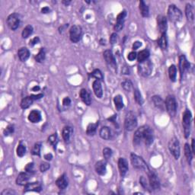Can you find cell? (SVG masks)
Listing matches in <instances>:
<instances>
[{"instance_id": "cell-40", "label": "cell", "mask_w": 195, "mask_h": 195, "mask_svg": "<svg viewBox=\"0 0 195 195\" xmlns=\"http://www.w3.org/2000/svg\"><path fill=\"white\" fill-rule=\"evenodd\" d=\"M121 85H122L123 88L127 92H130L133 89V83H132L131 81L128 80V79H127V80H125L124 82H123L122 83H121Z\"/></svg>"}, {"instance_id": "cell-30", "label": "cell", "mask_w": 195, "mask_h": 195, "mask_svg": "<svg viewBox=\"0 0 195 195\" xmlns=\"http://www.w3.org/2000/svg\"><path fill=\"white\" fill-rule=\"evenodd\" d=\"M139 10H140L141 15L143 17L146 18L150 15V12H149V7L147 6V5L144 2V1H140L139 2Z\"/></svg>"}, {"instance_id": "cell-12", "label": "cell", "mask_w": 195, "mask_h": 195, "mask_svg": "<svg viewBox=\"0 0 195 195\" xmlns=\"http://www.w3.org/2000/svg\"><path fill=\"white\" fill-rule=\"evenodd\" d=\"M149 180H150V185L153 190H159L160 188V182L157 175L153 172H149Z\"/></svg>"}, {"instance_id": "cell-51", "label": "cell", "mask_w": 195, "mask_h": 195, "mask_svg": "<svg viewBox=\"0 0 195 195\" xmlns=\"http://www.w3.org/2000/svg\"><path fill=\"white\" fill-rule=\"evenodd\" d=\"M117 34L116 33H113L110 36V43L111 44H114L117 42Z\"/></svg>"}, {"instance_id": "cell-15", "label": "cell", "mask_w": 195, "mask_h": 195, "mask_svg": "<svg viewBox=\"0 0 195 195\" xmlns=\"http://www.w3.org/2000/svg\"><path fill=\"white\" fill-rule=\"evenodd\" d=\"M157 23L158 27L159 29V31L161 32L162 34H165L167 30V19L164 15H159L157 17Z\"/></svg>"}, {"instance_id": "cell-37", "label": "cell", "mask_w": 195, "mask_h": 195, "mask_svg": "<svg viewBox=\"0 0 195 195\" xmlns=\"http://www.w3.org/2000/svg\"><path fill=\"white\" fill-rule=\"evenodd\" d=\"M185 154L188 162L191 163V160H192V152H191V148H190V146L188 143L185 145Z\"/></svg>"}, {"instance_id": "cell-2", "label": "cell", "mask_w": 195, "mask_h": 195, "mask_svg": "<svg viewBox=\"0 0 195 195\" xmlns=\"http://www.w3.org/2000/svg\"><path fill=\"white\" fill-rule=\"evenodd\" d=\"M168 16L172 22H179L182 18V11L179 8L176 7L175 5H171L168 9Z\"/></svg>"}, {"instance_id": "cell-54", "label": "cell", "mask_w": 195, "mask_h": 195, "mask_svg": "<svg viewBox=\"0 0 195 195\" xmlns=\"http://www.w3.org/2000/svg\"><path fill=\"white\" fill-rule=\"evenodd\" d=\"M63 105L66 106V107H68V106H70V104H71V100H70V98L69 97H66L63 100Z\"/></svg>"}, {"instance_id": "cell-13", "label": "cell", "mask_w": 195, "mask_h": 195, "mask_svg": "<svg viewBox=\"0 0 195 195\" xmlns=\"http://www.w3.org/2000/svg\"><path fill=\"white\" fill-rule=\"evenodd\" d=\"M104 58L105 60L106 63L109 67H112V68H116V61H115V58L114 56L113 53H112L111 50H105L104 52Z\"/></svg>"}, {"instance_id": "cell-29", "label": "cell", "mask_w": 195, "mask_h": 195, "mask_svg": "<svg viewBox=\"0 0 195 195\" xmlns=\"http://www.w3.org/2000/svg\"><path fill=\"white\" fill-rule=\"evenodd\" d=\"M153 101L158 108L161 109V110H164L165 104V101L162 99V98L158 96H155L153 97Z\"/></svg>"}, {"instance_id": "cell-52", "label": "cell", "mask_w": 195, "mask_h": 195, "mask_svg": "<svg viewBox=\"0 0 195 195\" xmlns=\"http://www.w3.org/2000/svg\"><path fill=\"white\" fill-rule=\"evenodd\" d=\"M136 57H137V55H136V53L135 52H130L128 54V56H127V59L130 61L134 60Z\"/></svg>"}, {"instance_id": "cell-5", "label": "cell", "mask_w": 195, "mask_h": 195, "mask_svg": "<svg viewBox=\"0 0 195 195\" xmlns=\"http://www.w3.org/2000/svg\"><path fill=\"white\" fill-rule=\"evenodd\" d=\"M165 107L168 114L171 117H175L177 112V102L173 96H168L165 99Z\"/></svg>"}, {"instance_id": "cell-28", "label": "cell", "mask_w": 195, "mask_h": 195, "mask_svg": "<svg viewBox=\"0 0 195 195\" xmlns=\"http://www.w3.org/2000/svg\"><path fill=\"white\" fill-rule=\"evenodd\" d=\"M73 134V129L70 127H65L63 130V138L66 143H69Z\"/></svg>"}, {"instance_id": "cell-27", "label": "cell", "mask_w": 195, "mask_h": 195, "mask_svg": "<svg viewBox=\"0 0 195 195\" xmlns=\"http://www.w3.org/2000/svg\"><path fill=\"white\" fill-rule=\"evenodd\" d=\"M56 185L61 190H64L68 186V181H67V177H66V175H63L56 180Z\"/></svg>"}, {"instance_id": "cell-45", "label": "cell", "mask_w": 195, "mask_h": 195, "mask_svg": "<svg viewBox=\"0 0 195 195\" xmlns=\"http://www.w3.org/2000/svg\"><path fill=\"white\" fill-rule=\"evenodd\" d=\"M103 156H104V158L107 160V159H110L112 156V150H110V148H104L103 150Z\"/></svg>"}, {"instance_id": "cell-35", "label": "cell", "mask_w": 195, "mask_h": 195, "mask_svg": "<svg viewBox=\"0 0 195 195\" xmlns=\"http://www.w3.org/2000/svg\"><path fill=\"white\" fill-rule=\"evenodd\" d=\"M98 126V123H96V124H90L88 126L86 130V133L88 136H93L95 133H96V130H97V127Z\"/></svg>"}, {"instance_id": "cell-33", "label": "cell", "mask_w": 195, "mask_h": 195, "mask_svg": "<svg viewBox=\"0 0 195 195\" xmlns=\"http://www.w3.org/2000/svg\"><path fill=\"white\" fill-rule=\"evenodd\" d=\"M114 102L115 107L118 110H120L121 109L123 108L124 107V101H123V98L122 96L118 95V96H116L114 98Z\"/></svg>"}, {"instance_id": "cell-8", "label": "cell", "mask_w": 195, "mask_h": 195, "mask_svg": "<svg viewBox=\"0 0 195 195\" xmlns=\"http://www.w3.org/2000/svg\"><path fill=\"white\" fill-rule=\"evenodd\" d=\"M7 24L12 31H15L20 25L21 22V18H20V15L17 13L11 14L7 18Z\"/></svg>"}, {"instance_id": "cell-43", "label": "cell", "mask_w": 195, "mask_h": 195, "mask_svg": "<svg viewBox=\"0 0 195 195\" xmlns=\"http://www.w3.org/2000/svg\"><path fill=\"white\" fill-rule=\"evenodd\" d=\"M90 76H92V77L93 78H96V79H98V80H100V81L102 80V79H104V76H103L102 73H101L99 70H95L92 73H91Z\"/></svg>"}, {"instance_id": "cell-16", "label": "cell", "mask_w": 195, "mask_h": 195, "mask_svg": "<svg viewBox=\"0 0 195 195\" xmlns=\"http://www.w3.org/2000/svg\"><path fill=\"white\" fill-rule=\"evenodd\" d=\"M118 168L120 170V174L122 177H124L128 171V163L124 158H120L118 160Z\"/></svg>"}, {"instance_id": "cell-42", "label": "cell", "mask_w": 195, "mask_h": 195, "mask_svg": "<svg viewBox=\"0 0 195 195\" xmlns=\"http://www.w3.org/2000/svg\"><path fill=\"white\" fill-rule=\"evenodd\" d=\"M134 98L136 102L138 103V104L142 105L143 104V99L142 95H141V93L139 92V91L138 89L134 90Z\"/></svg>"}, {"instance_id": "cell-62", "label": "cell", "mask_w": 195, "mask_h": 195, "mask_svg": "<svg viewBox=\"0 0 195 195\" xmlns=\"http://www.w3.org/2000/svg\"><path fill=\"white\" fill-rule=\"evenodd\" d=\"M63 3H64V4H66V5H68V4H70V1H69V2L63 1Z\"/></svg>"}, {"instance_id": "cell-7", "label": "cell", "mask_w": 195, "mask_h": 195, "mask_svg": "<svg viewBox=\"0 0 195 195\" xmlns=\"http://www.w3.org/2000/svg\"><path fill=\"white\" fill-rule=\"evenodd\" d=\"M168 150L176 159L180 156V144L177 138H172L168 142Z\"/></svg>"}, {"instance_id": "cell-32", "label": "cell", "mask_w": 195, "mask_h": 195, "mask_svg": "<svg viewBox=\"0 0 195 195\" xmlns=\"http://www.w3.org/2000/svg\"><path fill=\"white\" fill-rule=\"evenodd\" d=\"M158 44L160 47L161 49L162 50H165L167 48V46H168V40H167V37L165 34H162V36L160 37L159 40L158 41Z\"/></svg>"}, {"instance_id": "cell-23", "label": "cell", "mask_w": 195, "mask_h": 195, "mask_svg": "<svg viewBox=\"0 0 195 195\" xmlns=\"http://www.w3.org/2000/svg\"><path fill=\"white\" fill-rule=\"evenodd\" d=\"M18 55L20 60L22 61V62H24V61L27 60L29 58V56H30V51H29L28 49L26 48V47H21V48H20L19 50H18Z\"/></svg>"}, {"instance_id": "cell-57", "label": "cell", "mask_w": 195, "mask_h": 195, "mask_svg": "<svg viewBox=\"0 0 195 195\" xmlns=\"http://www.w3.org/2000/svg\"><path fill=\"white\" fill-rule=\"evenodd\" d=\"M142 46V43L140 41H136L134 44H133V50H137L139 47H140Z\"/></svg>"}, {"instance_id": "cell-11", "label": "cell", "mask_w": 195, "mask_h": 195, "mask_svg": "<svg viewBox=\"0 0 195 195\" xmlns=\"http://www.w3.org/2000/svg\"><path fill=\"white\" fill-rule=\"evenodd\" d=\"M143 141L146 146H150L153 143V133L149 126H143Z\"/></svg>"}, {"instance_id": "cell-21", "label": "cell", "mask_w": 195, "mask_h": 195, "mask_svg": "<svg viewBox=\"0 0 195 195\" xmlns=\"http://www.w3.org/2000/svg\"><path fill=\"white\" fill-rule=\"evenodd\" d=\"M93 90H94V92L96 94V96L98 98H101L103 96V91H102V87H101V84L100 80H96L94 81L92 84Z\"/></svg>"}, {"instance_id": "cell-24", "label": "cell", "mask_w": 195, "mask_h": 195, "mask_svg": "<svg viewBox=\"0 0 195 195\" xmlns=\"http://www.w3.org/2000/svg\"><path fill=\"white\" fill-rule=\"evenodd\" d=\"M185 15H186L187 19L190 22H193L194 20V8L191 4H187L185 8Z\"/></svg>"}, {"instance_id": "cell-41", "label": "cell", "mask_w": 195, "mask_h": 195, "mask_svg": "<svg viewBox=\"0 0 195 195\" xmlns=\"http://www.w3.org/2000/svg\"><path fill=\"white\" fill-rule=\"evenodd\" d=\"M16 153H17V155H18V156H19V157H22V156H24L26 153L25 146L20 143L19 145L18 146V147H17Z\"/></svg>"}, {"instance_id": "cell-61", "label": "cell", "mask_w": 195, "mask_h": 195, "mask_svg": "<svg viewBox=\"0 0 195 195\" xmlns=\"http://www.w3.org/2000/svg\"><path fill=\"white\" fill-rule=\"evenodd\" d=\"M39 89H40L39 86H35V87H34L33 88H32V90H33V91H36V90H39Z\"/></svg>"}, {"instance_id": "cell-46", "label": "cell", "mask_w": 195, "mask_h": 195, "mask_svg": "<svg viewBox=\"0 0 195 195\" xmlns=\"http://www.w3.org/2000/svg\"><path fill=\"white\" fill-rule=\"evenodd\" d=\"M127 16V12L126 11H123L121 12L119 15L117 17V21H125V18Z\"/></svg>"}, {"instance_id": "cell-36", "label": "cell", "mask_w": 195, "mask_h": 195, "mask_svg": "<svg viewBox=\"0 0 195 195\" xmlns=\"http://www.w3.org/2000/svg\"><path fill=\"white\" fill-rule=\"evenodd\" d=\"M32 33H33V27L31 25H27L22 31L21 35L23 38H27Z\"/></svg>"}, {"instance_id": "cell-14", "label": "cell", "mask_w": 195, "mask_h": 195, "mask_svg": "<svg viewBox=\"0 0 195 195\" xmlns=\"http://www.w3.org/2000/svg\"><path fill=\"white\" fill-rule=\"evenodd\" d=\"M190 67V63L187 60L186 57H185L184 55H182L179 58V69H180V73H181V76L182 78L183 77L184 74L185 73V72L189 69Z\"/></svg>"}, {"instance_id": "cell-58", "label": "cell", "mask_w": 195, "mask_h": 195, "mask_svg": "<svg viewBox=\"0 0 195 195\" xmlns=\"http://www.w3.org/2000/svg\"><path fill=\"white\" fill-rule=\"evenodd\" d=\"M50 9H49L48 7H44L42 9H41V12L44 14H46V13H48V12H50Z\"/></svg>"}, {"instance_id": "cell-39", "label": "cell", "mask_w": 195, "mask_h": 195, "mask_svg": "<svg viewBox=\"0 0 195 195\" xmlns=\"http://www.w3.org/2000/svg\"><path fill=\"white\" fill-rule=\"evenodd\" d=\"M48 142L50 143V145L53 146V148L56 149V146L58 142V136L56 133H53V134L50 135L48 137Z\"/></svg>"}, {"instance_id": "cell-49", "label": "cell", "mask_w": 195, "mask_h": 195, "mask_svg": "<svg viewBox=\"0 0 195 195\" xmlns=\"http://www.w3.org/2000/svg\"><path fill=\"white\" fill-rule=\"evenodd\" d=\"M124 21H117L114 25V30L116 31H120L124 27Z\"/></svg>"}, {"instance_id": "cell-20", "label": "cell", "mask_w": 195, "mask_h": 195, "mask_svg": "<svg viewBox=\"0 0 195 195\" xmlns=\"http://www.w3.org/2000/svg\"><path fill=\"white\" fill-rule=\"evenodd\" d=\"M106 162L104 160L98 161L96 164V171L100 175H104L106 173Z\"/></svg>"}, {"instance_id": "cell-55", "label": "cell", "mask_w": 195, "mask_h": 195, "mask_svg": "<svg viewBox=\"0 0 195 195\" xmlns=\"http://www.w3.org/2000/svg\"><path fill=\"white\" fill-rule=\"evenodd\" d=\"M39 42H40L39 38H38V37H35L34 38H33L32 40H31L30 44H30V46H34V45H35V44H38Z\"/></svg>"}, {"instance_id": "cell-60", "label": "cell", "mask_w": 195, "mask_h": 195, "mask_svg": "<svg viewBox=\"0 0 195 195\" xmlns=\"http://www.w3.org/2000/svg\"><path fill=\"white\" fill-rule=\"evenodd\" d=\"M191 147H192V153H194V139H192V144H191Z\"/></svg>"}, {"instance_id": "cell-34", "label": "cell", "mask_w": 195, "mask_h": 195, "mask_svg": "<svg viewBox=\"0 0 195 195\" xmlns=\"http://www.w3.org/2000/svg\"><path fill=\"white\" fill-rule=\"evenodd\" d=\"M176 73H177V70L175 65H171L168 68V76L169 79L172 82H175L176 79Z\"/></svg>"}, {"instance_id": "cell-3", "label": "cell", "mask_w": 195, "mask_h": 195, "mask_svg": "<svg viewBox=\"0 0 195 195\" xmlns=\"http://www.w3.org/2000/svg\"><path fill=\"white\" fill-rule=\"evenodd\" d=\"M152 71H153V63L150 60H146L143 62L139 63L138 72H139V75L144 76V77H146V76L151 74Z\"/></svg>"}, {"instance_id": "cell-17", "label": "cell", "mask_w": 195, "mask_h": 195, "mask_svg": "<svg viewBox=\"0 0 195 195\" xmlns=\"http://www.w3.org/2000/svg\"><path fill=\"white\" fill-rule=\"evenodd\" d=\"M31 173L27 172H21L18 175V178L16 179V184L18 185H25L26 184L28 183V180L30 179Z\"/></svg>"}, {"instance_id": "cell-31", "label": "cell", "mask_w": 195, "mask_h": 195, "mask_svg": "<svg viewBox=\"0 0 195 195\" xmlns=\"http://www.w3.org/2000/svg\"><path fill=\"white\" fill-rule=\"evenodd\" d=\"M149 56H150V52L147 50H142L139 52L137 55V60L139 63H142L143 61L148 60Z\"/></svg>"}, {"instance_id": "cell-1", "label": "cell", "mask_w": 195, "mask_h": 195, "mask_svg": "<svg viewBox=\"0 0 195 195\" xmlns=\"http://www.w3.org/2000/svg\"><path fill=\"white\" fill-rule=\"evenodd\" d=\"M130 160H131V163L133 165V168H136V169H140L143 170V171H145L147 173L150 172V168H149L146 162L140 156L132 153L130 155Z\"/></svg>"}, {"instance_id": "cell-6", "label": "cell", "mask_w": 195, "mask_h": 195, "mask_svg": "<svg viewBox=\"0 0 195 195\" xmlns=\"http://www.w3.org/2000/svg\"><path fill=\"white\" fill-rule=\"evenodd\" d=\"M191 120L192 116L189 110L187 109L183 114V118H182V124L184 126V131H185V137H188L190 135V127H191Z\"/></svg>"}, {"instance_id": "cell-26", "label": "cell", "mask_w": 195, "mask_h": 195, "mask_svg": "<svg viewBox=\"0 0 195 195\" xmlns=\"http://www.w3.org/2000/svg\"><path fill=\"white\" fill-rule=\"evenodd\" d=\"M79 96H80V98L82 100V101H83L86 105H90V104H91V102H92L91 97H90L89 93L88 92V91H87L86 89L82 88V89L80 91Z\"/></svg>"}, {"instance_id": "cell-44", "label": "cell", "mask_w": 195, "mask_h": 195, "mask_svg": "<svg viewBox=\"0 0 195 195\" xmlns=\"http://www.w3.org/2000/svg\"><path fill=\"white\" fill-rule=\"evenodd\" d=\"M41 145L40 143H37L34 144L33 149H32V154L34 156H40V152H41Z\"/></svg>"}, {"instance_id": "cell-53", "label": "cell", "mask_w": 195, "mask_h": 195, "mask_svg": "<svg viewBox=\"0 0 195 195\" xmlns=\"http://www.w3.org/2000/svg\"><path fill=\"white\" fill-rule=\"evenodd\" d=\"M139 182H140V184L142 185V186L143 187V188H148V185H147V182H146V179L145 178L143 177V176H142V177L140 178V179H139Z\"/></svg>"}, {"instance_id": "cell-48", "label": "cell", "mask_w": 195, "mask_h": 195, "mask_svg": "<svg viewBox=\"0 0 195 195\" xmlns=\"http://www.w3.org/2000/svg\"><path fill=\"white\" fill-rule=\"evenodd\" d=\"M50 164L47 163V162H43V163L41 164L40 165V170H41L42 172H44L47 171V170L50 168Z\"/></svg>"}, {"instance_id": "cell-47", "label": "cell", "mask_w": 195, "mask_h": 195, "mask_svg": "<svg viewBox=\"0 0 195 195\" xmlns=\"http://www.w3.org/2000/svg\"><path fill=\"white\" fill-rule=\"evenodd\" d=\"M14 132V127L12 125L8 126L5 128V130H4V134L5 136H9V135L12 134Z\"/></svg>"}, {"instance_id": "cell-10", "label": "cell", "mask_w": 195, "mask_h": 195, "mask_svg": "<svg viewBox=\"0 0 195 195\" xmlns=\"http://www.w3.org/2000/svg\"><path fill=\"white\" fill-rule=\"evenodd\" d=\"M43 96H44V95L43 94H38L37 95V96H27V97L24 98L21 102V108L23 109L27 108V107H29L31 105L32 103L34 102V101L40 99V98H43Z\"/></svg>"}, {"instance_id": "cell-4", "label": "cell", "mask_w": 195, "mask_h": 195, "mask_svg": "<svg viewBox=\"0 0 195 195\" xmlns=\"http://www.w3.org/2000/svg\"><path fill=\"white\" fill-rule=\"evenodd\" d=\"M136 126H137V119L136 117V115L133 112H128L126 115L125 121H124L125 129L128 131H131L136 128Z\"/></svg>"}, {"instance_id": "cell-50", "label": "cell", "mask_w": 195, "mask_h": 195, "mask_svg": "<svg viewBox=\"0 0 195 195\" xmlns=\"http://www.w3.org/2000/svg\"><path fill=\"white\" fill-rule=\"evenodd\" d=\"M25 170L27 172L33 174L34 173V164L33 163H28L25 167Z\"/></svg>"}, {"instance_id": "cell-18", "label": "cell", "mask_w": 195, "mask_h": 195, "mask_svg": "<svg viewBox=\"0 0 195 195\" xmlns=\"http://www.w3.org/2000/svg\"><path fill=\"white\" fill-rule=\"evenodd\" d=\"M143 141V126L136 130L133 136V143L138 146Z\"/></svg>"}, {"instance_id": "cell-25", "label": "cell", "mask_w": 195, "mask_h": 195, "mask_svg": "<svg viewBox=\"0 0 195 195\" xmlns=\"http://www.w3.org/2000/svg\"><path fill=\"white\" fill-rule=\"evenodd\" d=\"M99 135L102 139L107 140L111 138V130L108 127H103L100 130Z\"/></svg>"}, {"instance_id": "cell-38", "label": "cell", "mask_w": 195, "mask_h": 195, "mask_svg": "<svg viewBox=\"0 0 195 195\" xmlns=\"http://www.w3.org/2000/svg\"><path fill=\"white\" fill-rule=\"evenodd\" d=\"M45 56H46V53L45 50H44V48H41L40 50L39 53L37 54V56H35V60H36L37 62L38 63H42L43 61L45 60Z\"/></svg>"}, {"instance_id": "cell-19", "label": "cell", "mask_w": 195, "mask_h": 195, "mask_svg": "<svg viewBox=\"0 0 195 195\" xmlns=\"http://www.w3.org/2000/svg\"><path fill=\"white\" fill-rule=\"evenodd\" d=\"M41 191V186L39 182L27 183L24 185V192H27V191H37V192H40Z\"/></svg>"}, {"instance_id": "cell-22", "label": "cell", "mask_w": 195, "mask_h": 195, "mask_svg": "<svg viewBox=\"0 0 195 195\" xmlns=\"http://www.w3.org/2000/svg\"><path fill=\"white\" fill-rule=\"evenodd\" d=\"M28 120L33 124H36V123L40 122L41 120V114L40 111L37 110H34L31 111V113L28 115Z\"/></svg>"}, {"instance_id": "cell-59", "label": "cell", "mask_w": 195, "mask_h": 195, "mask_svg": "<svg viewBox=\"0 0 195 195\" xmlns=\"http://www.w3.org/2000/svg\"><path fill=\"white\" fill-rule=\"evenodd\" d=\"M44 158H45V159H47V160L50 161V160H51L52 158H53V156H52L51 154H47V155H45Z\"/></svg>"}, {"instance_id": "cell-56", "label": "cell", "mask_w": 195, "mask_h": 195, "mask_svg": "<svg viewBox=\"0 0 195 195\" xmlns=\"http://www.w3.org/2000/svg\"><path fill=\"white\" fill-rule=\"evenodd\" d=\"M9 194H15V192L10 189H6L2 192V195H9Z\"/></svg>"}, {"instance_id": "cell-9", "label": "cell", "mask_w": 195, "mask_h": 195, "mask_svg": "<svg viewBox=\"0 0 195 195\" xmlns=\"http://www.w3.org/2000/svg\"><path fill=\"white\" fill-rule=\"evenodd\" d=\"M82 27L79 25H73L70 30V40L73 43H78L82 37Z\"/></svg>"}]
</instances>
